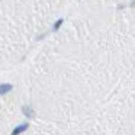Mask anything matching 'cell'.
I'll list each match as a JSON object with an SVG mask.
<instances>
[{"mask_svg":"<svg viewBox=\"0 0 135 135\" xmlns=\"http://www.w3.org/2000/svg\"><path fill=\"white\" fill-rule=\"evenodd\" d=\"M28 126H29L28 123H21V125H18L15 129H13L10 135H19V134H22V132H25L28 129Z\"/></svg>","mask_w":135,"mask_h":135,"instance_id":"1","label":"cell"},{"mask_svg":"<svg viewBox=\"0 0 135 135\" xmlns=\"http://www.w3.org/2000/svg\"><path fill=\"white\" fill-rule=\"evenodd\" d=\"M13 86L9 84V83H3V84H0V96H3V94H7L9 91H12Z\"/></svg>","mask_w":135,"mask_h":135,"instance_id":"2","label":"cell"},{"mask_svg":"<svg viewBox=\"0 0 135 135\" xmlns=\"http://www.w3.org/2000/svg\"><path fill=\"white\" fill-rule=\"evenodd\" d=\"M22 113H23L26 118H33L35 116V112H33V109L31 108V106H23V108H22Z\"/></svg>","mask_w":135,"mask_h":135,"instance_id":"3","label":"cell"},{"mask_svg":"<svg viewBox=\"0 0 135 135\" xmlns=\"http://www.w3.org/2000/svg\"><path fill=\"white\" fill-rule=\"evenodd\" d=\"M61 23H62V19H58V21L55 22V25H54V31H57L60 26H61Z\"/></svg>","mask_w":135,"mask_h":135,"instance_id":"4","label":"cell"}]
</instances>
